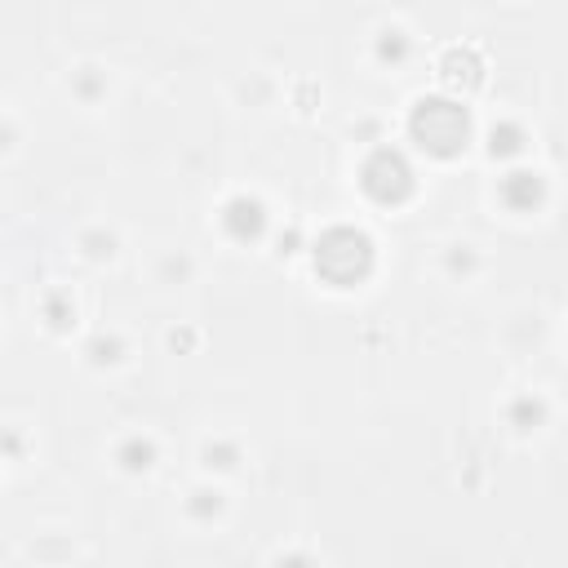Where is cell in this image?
Masks as SVG:
<instances>
[{"mask_svg": "<svg viewBox=\"0 0 568 568\" xmlns=\"http://www.w3.org/2000/svg\"><path fill=\"white\" fill-rule=\"evenodd\" d=\"M413 138L435 155H453L466 142V111L453 102H422L413 115Z\"/></svg>", "mask_w": 568, "mask_h": 568, "instance_id": "6da1fadb", "label": "cell"}, {"mask_svg": "<svg viewBox=\"0 0 568 568\" xmlns=\"http://www.w3.org/2000/svg\"><path fill=\"white\" fill-rule=\"evenodd\" d=\"M315 266H320L328 280L351 284V280H355V275H364V266H368V240H364V235H355V231H333V235L320 244Z\"/></svg>", "mask_w": 568, "mask_h": 568, "instance_id": "7a4b0ae2", "label": "cell"}, {"mask_svg": "<svg viewBox=\"0 0 568 568\" xmlns=\"http://www.w3.org/2000/svg\"><path fill=\"white\" fill-rule=\"evenodd\" d=\"M408 182H413V173H408V164H404L395 151H377V155L364 164V186H368V195H377V200H399V195L408 191Z\"/></svg>", "mask_w": 568, "mask_h": 568, "instance_id": "3957f363", "label": "cell"}]
</instances>
